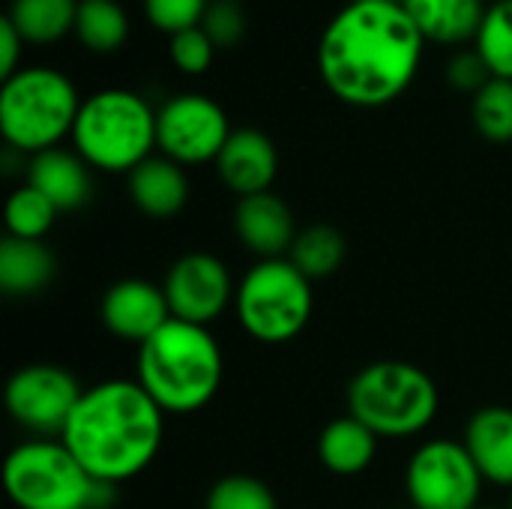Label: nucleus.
<instances>
[{
  "mask_svg": "<svg viewBox=\"0 0 512 509\" xmlns=\"http://www.w3.org/2000/svg\"><path fill=\"white\" fill-rule=\"evenodd\" d=\"M423 45L426 39L402 3L351 0L321 36L318 72L336 99L381 108L411 87Z\"/></svg>",
  "mask_w": 512,
  "mask_h": 509,
  "instance_id": "1",
  "label": "nucleus"
},
{
  "mask_svg": "<svg viewBox=\"0 0 512 509\" xmlns=\"http://www.w3.org/2000/svg\"><path fill=\"white\" fill-rule=\"evenodd\" d=\"M165 411L138 381H102L81 393L60 441L102 483L138 477L162 447Z\"/></svg>",
  "mask_w": 512,
  "mask_h": 509,
  "instance_id": "2",
  "label": "nucleus"
},
{
  "mask_svg": "<svg viewBox=\"0 0 512 509\" xmlns=\"http://www.w3.org/2000/svg\"><path fill=\"white\" fill-rule=\"evenodd\" d=\"M165 414L201 411L222 384V348L207 327L171 318L138 345V378Z\"/></svg>",
  "mask_w": 512,
  "mask_h": 509,
  "instance_id": "3",
  "label": "nucleus"
},
{
  "mask_svg": "<svg viewBox=\"0 0 512 509\" xmlns=\"http://www.w3.org/2000/svg\"><path fill=\"white\" fill-rule=\"evenodd\" d=\"M3 486L18 509H108L117 498V486L90 477L60 438L18 444L6 456Z\"/></svg>",
  "mask_w": 512,
  "mask_h": 509,
  "instance_id": "4",
  "label": "nucleus"
},
{
  "mask_svg": "<svg viewBox=\"0 0 512 509\" xmlns=\"http://www.w3.org/2000/svg\"><path fill=\"white\" fill-rule=\"evenodd\" d=\"M81 111L75 84L48 66H24L0 87V132L21 156L45 153L72 135Z\"/></svg>",
  "mask_w": 512,
  "mask_h": 509,
  "instance_id": "5",
  "label": "nucleus"
},
{
  "mask_svg": "<svg viewBox=\"0 0 512 509\" xmlns=\"http://www.w3.org/2000/svg\"><path fill=\"white\" fill-rule=\"evenodd\" d=\"M75 153L99 171H135L156 147V111L141 93L108 87L81 102L75 129Z\"/></svg>",
  "mask_w": 512,
  "mask_h": 509,
  "instance_id": "6",
  "label": "nucleus"
},
{
  "mask_svg": "<svg viewBox=\"0 0 512 509\" xmlns=\"http://www.w3.org/2000/svg\"><path fill=\"white\" fill-rule=\"evenodd\" d=\"M348 414L378 438H408L438 417V387L414 363L378 360L351 381Z\"/></svg>",
  "mask_w": 512,
  "mask_h": 509,
  "instance_id": "7",
  "label": "nucleus"
},
{
  "mask_svg": "<svg viewBox=\"0 0 512 509\" xmlns=\"http://www.w3.org/2000/svg\"><path fill=\"white\" fill-rule=\"evenodd\" d=\"M237 318L243 330L264 345H285L297 339L312 318V282L288 261H258L240 282Z\"/></svg>",
  "mask_w": 512,
  "mask_h": 509,
  "instance_id": "8",
  "label": "nucleus"
},
{
  "mask_svg": "<svg viewBox=\"0 0 512 509\" xmlns=\"http://www.w3.org/2000/svg\"><path fill=\"white\" fill-rule=\"evenodd\" d=\"M405 486L417 509H477L483 474L465 444L429 441L414 453Z\"/></svg>",
  "mask_w": 512,
  "mask_h": 509,
  "instance_id": "9",
  "label": "nucleus"
},
{
  "mask_svg": "<svg viewBox=\"0 0 512 509\" xmlns=\"http://www.w3.org/2000/svg\"><path fill=\"white\" fill-rule=\"evenodd\" d=\"M231 132L222 105L201 93L171 96L156 111V147L177 165L216 162Z\"/></svg>",
  "mask_w": 512,
  "mask_h": 509,
  "instance_id": "10",
  "label": "nucleus"
},
{
  "mask_svg": "<svg viewBox=\"0 0 512 509\" xmlns=\"http://www.w3.org/2000/svg\"><path fill=\"white\" fill-rule=\"evenodd\" d=\"M81 384L72 372L54 363H33L18 369L6 384V411L9 417L39 435V438H60L78 399Z\"/></svg>",
  "mask_w": 512,
  "mask_h": 509,
  "instance_id": "11",
  "label": "nucleus"
},
{
  "mask_svg": "<svg viewBox=\"0 0 512 509\" xmlns=\"http://www.w3.org/2000/svg\"><path fill=\"white\" fill-rule=\"evenodd\" d=\"M162 291H165L171 318L198 324V327L213 324L225 312L231 297H237L228 267L216 255H207V252H189L177 258L168 267Z\"/></svg>",
  "mask_w": 512,
  "mask_h": 509,
  "instance_id": "12",
  "label": "nucleus"
},
{
  "mask_svg": "<svg viewBox=\"0 0 512 509\" xmlns=\"http://www.w3.org/2000/svg\"><path fill=\"white\" fill-rule=\"evenodd\" d=\"M102 321L117 339L144 345L171 321L165 291L144 279L114 282L102 297Z\"/></svg>",
  "mask_w": 512,
  "mask_h": 509,
  "instance_id": "13",
  "label": "nucleus"
},
{
  "mask_svg": "<svg viewBox=\"0 0 512 509\" xmlns=\"http://www.w3.org/2000/svg\"><path fill=\"white\" fill-rule=\"evenodd\" d=\"M216 171L234 195L249 198L270 192L279 171V156L261 129H234L216 156Z\"/></svg>",
  "mask_w": 512,
  "mask_h": 509,
  "instance_id": "14",
  "label": "nucleus"
},
{
  "mask_svg": "<svg viewBox=\"0 0 512 509\" xmlns=\"http://www.w3.org/2000/svg\"><path fill=\"white\" fill-rule=\"evenodd\" d=\"M234 231L249 252L261 255V261L282 258L297 240L294 216L288 204L273 192L240 198L234 207Z\"/></svg>",
  "mask_w": 512,
  "mask_h": 509,
  "instance_id": "15",
  "label": "nucleus"
},
{
  "mask_svg": "<svg viewBox=\"0 0 512 509\" xmlns=\"http://www.w3.org/2000/svg\"><path fill=\"white\" fill-rule=\"evenodd\" d=\"M27 183L33 189H39L60 213L84 207L93 195L90 165L78 153H69L60 147L30 156Z\"/></svg>",
  "mask_w": 512,
  "mask_h": 509,
  "instance_id": "16",
  "label": "nucleus"
},
{
  "mask_svg": "<svg viewBox=\"0 0 512 509\" xmlns=\"http://www.w3.org/2000/svg\"><path fill=\"white\" fill-rule=\"evenodd\" d=\"M465 450L486 483L512 486V408H483L471 417Z\"/></svg>",
  "mask_w": 512,
  "mask_h": 509,
  "instance_id": "17",
  "label": "nucleus"
},
{
  "mask_svg": "<svg viewBox=\"0 0 512 509\" xmlns=\"http://www.w3.org/2000/svg\"><path fill=\"white\" fill-rule=\"evenodd\" d=\"M420 36L435 45H465L477 39L486 0H402Z\"/></svg>",
  "mask_w": 512,
  "mask_h": 509,
  "instance_id": "18",
  "label": "nucleus"
},
{
  "mask_svg": "<svg viewBox=\"0 0 512 509\" xmlns=\"http://www.w3.org/2000/svg\"><path fill=\"white\" fill-rule=\"evenodd\" d=\"M129 195L135 207L153 219L177 216L189 201V180L183 165L168 156H150L129 171Z\"/></svg>",
  "mask_w": 512,
  "mask_h": 509,
  "instance_id": "19",
  "label": "nucleus"
},
{
  "mask_svg": "<svg viewBox=\"0 0 512 509\" xmlns=\"http://www.w3.org/2000/svg\"><path fill=\"white\" fill-rule=\"evenodd\" d=\"M57 258L42 240L3 237L0 243V288L9 297H33L51 285Z\"/></svg>",
  "mask_w": 512,
  "mask_h": 509,
  "instance_id": "20",
  "label": "nucleus"
},
{
  "mask_svg": "<svg viewBox=\"0 0 512 509\" xmlns=\"http://www.w3.org/2000/svg\"><path fill=\"white\" fill-rule=\"evenodd\" d=\"M375 453H378V435L366 429L360 420H354L351 414L333 420L318 441V456L324 468L339 477L363 474L372 465Z\"/></svg>",
  "mask_w": 512,
  "mask_h": 509,
  "instance_id": "21",
  "label": "nucleus"
},
{
  "mask_svg": "<svg viewBox=\"0 0 512 509\" xmlns=\"http://www.w3.org/2000/svg\"><path fill=\"white\" fill-rule=\"evenodd\" d=\"M81 0H12L6 18L24 45H54L75 30Z\"/></svg>",
  "mask_w": 512,
  "mask_h": 509,
  "instance_id": "22",
  "label": "nucleus"
},
{
  "mask_svg": "<svg viewBox=\"0 0 512 509\" xmlns=\"http://www.w3.org/2000/svg\"><path fill=\"white\" fill-rule=\"evenodd\" d=\"M75 36L87 51L111 54L123 48L129 36V18L117 0H81Z\"/></svg>",
  "mask_w": 512,
  "mask_h": 509,
  "instance_id": "23",
  "label": "nucleus"
},
{
  "mask_svg": "<svg viewBox=\"0 0 512 509\" xmlns=\"http://www.w3.org/2000/svg\"><path fill=\"white\" fill-rule=\"evenodd\" d=\"M288 261L312 282L333 276L345 261V237L330 225H312L297 234Z\"/></svg>",
  "mask_w": 512,
  "mask_h": 509,
  "instance_id": "24",
  "label": "nucleus"
},
{
  "mask_svg": "<svg viewBox=\"0 0 512 509\" xmlns=\"http://www.w3.org/2000/svg\"><path fill=\"white\" fill-rule=\"evenodd\" d=\"M474 51L489 66L492 78L512 81V0H498L486 9Z\"/></svg>",
  "mask_w": 512,
  "mask_h": 509,
  "instance_id": "25",
  "label": "nucleus"
},
{
  "mask_svg": "<svg viewBox=\"0 0 512 509\" xmlns=\"http://www.w3.org/2000/svg\"><path fill=\"white\" fill-rule=\"evenodd\" d=\"M57 207L30 183H24L21 189H15L6 201V231L9 237H21V240H42L57 219Z\"/></svg>",
  "mask_w": 512,
  "mask_h": 509,
  "instance_id": "26",
  "label": "nucleus"
},
{
  "mask_svg": "<svg viewBox=\"0 0 512 509\" xmlns=\"http://www.w3.org/2000/svg\"><path fill=\"white\" fill-rule=\"evenodd\" d=\"M474 126L495 144L512 141V81L492 78L474 96Z\"/></svg>",
  "mask_w": 512,
  "mask_h": 509,
  "instance_id": "27",
  "label": "nucleus"
},
{
  "mask_svg": "<svg viewBox=\"0 0 512 509\" xmlns=\"http://www.w3.org/2000/svg\"><path fill=\"white\" fill-rule=\"evenodd\" d=\"M207 509H276V498L264 480L231 474L210 489Z\"/></svg>",
  "mask_w": 512,
  "mask_h": 509,
  "instance_id": "28",
  "label": "nucleus"
},
{
  "mask_svg": "<svg viewBox=\"0 0 512 509\" xmlns=\"http://www.w3.org/2000/svg\"><path fill=\"white\" fill-rule=\"evenodd\" d=\"M213 0H144L147 21L162 33H180L198 27Z\"/></svg>",
  "mask_w": 512,
  "mask_h": 509,
  "instance_id": "29",
  "label": "nucleus"
},
{
  "mask_svg": "<svg viewBox=\"0 0 512 509\" xmlns=\"http://www.w3.org/2000/svg\"><path fill=\"white\" fill-rule=\"evenodd\" d=\"M201 30L219 48H234L246 36V15L237 0H213L201 18Z\"/></svg>",
  "mask_w": 512,
  "mask_h": 509,
  "instance_id": "30",
  "label": "nucleus"
},
{
  "mask_svg": "<svg viewBox=\"0 0 512 509\" xmlns=\"http://www.w3.org/2000/svg\"><path fill=\"white\" fill-rule=\"evenodd\" d=\"M171 60L180 72L186 75H201L210 69L213 63V54H216V45L210 42V36L198 27H189V30H180L171 36Z\"/></svg>",
  "mask_w": 512,
  "mask_h": 509,
  "instance_id": "31",
  "label": "nucleus"
},
{
  "mask_svg": "<svg viewBox=\"0 0 512 509\" xmlns=\"http://www.w3.org/2000/svg\"><path fill=\"white\" fill-rule=\"evenodd\" d=\"M489 81H492V72L477 51H462L447 63V84L462 93L477 96Z\"/></svg>",
  "mask_w": 512,
  "mask_h": 509,
  "instance_id": "32",
  "label": "nucleus"
},
{
  "mask_svg": "<svg viewBox=\"0 0 512 509\" xmlns=\"http://www.w3.org/2000/svg\"><path fill=\"white\" fill-rule=\"evenodd\" d=\"M24 39L15 30V24L3 15L0 18V78H12L18 72V57H21Z\"/></svg>",
  "mask_w": 512,
  "mask_h": 509,
  "instance_id": "33",
  "label": "nucleus"
},
{
  "mask_svg": "<svg viewBox=\"0 0 512 509\" xmlns=\"http://www.w3.org/2000/svg\"><path fill=\"white\" fill-rule=\"evenodd\" d=\"M366 3H402V0H366Z\"/></svg>",
  "mask_w": 512,
  "mask_h": 509,
  "instance_id": "34",
  "label": "nucleus"
},
{
  "mask_svg": "<svg viewBox=\"0 0 512 509\" xmlns=\"http://www.w3.org/2000/svg\"><path fill=\"white\" fill-rule=\"evenodd\" d=\"M492 3H498V0H492Z\"/></svg>",
  "mask_w": 512,
  "mask_h": 509,
  "instance_id": "35",
  "label": "nucleus"
},
{
  "mask_svg": "<svg viewBox=\"0 0 512 509\" xmlns=\"http://www.w3.org/2000/svg\"><path fill=\"white\" fill-rule=\"evenodd\" d=\"M477 509H486V507H477Z\"/></svg>",
  "mask_w": 512,
  "mask_h": 509,
  "instance_id": "36",
  "label": "nucleus"
},
{
  "mask_svg": "<svg viewBox=\"0 0 512 509\" xmlns=\"http://www.w3.org/2000/svg\"><path fill=\"white\" fill-rule=\"evenodd\" d=\"M510 509H512V501H510Z\"/></svg>",
  "mask_w": 512,
  "mask_h": 509,
  "instance_id": "37",
  "label": "nucleus"
},
{
  "mask_svg": "<svg viewBox=\"0 0 512 509\" xmlns=\"http://www.w3.org/2000/svg\"><path fill=\"white\" fill-rule=\"evenodd\" d=\"M411 509H417V507H411Z\"/></svg>",
  "mask_w": 512,
  "mask_h": 509,
  "instance_id": "38",
  "label": "nucleus"
},
{
  "mask_svg": "<svg viewBox=\"0 0 512 509\" xmlns=\"http://www.w3.org/2000/svg\"><path fill=\"white\" fill-rule=\"evenodd\" d=\"M237 3H240V0H237Z\"/></svg>",
  "mask_w": 512,
  "mask_h": 509,
  "instance_id": "39",
  "label": "nucleus"
}]
</instances>
